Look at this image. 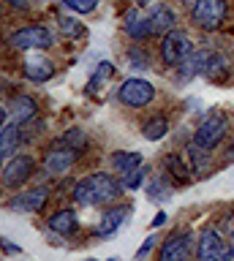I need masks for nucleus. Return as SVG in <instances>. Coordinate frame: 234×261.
Wrapping results in <instances>:
<instances>
[{
  "label": "nucleus",
  "mask_w": 234,
  "mask_h": 261,
  "mask_svg": "<svg viewBox=\"0 0 234 261\" xmlns=\"http://www.w3.org/2000/svg\"><path fill=\"white\" fill-rule=\"evenodd\" d=\"M123 193V182H117L107 171H95V174L85 177L82 182L74 188V199L85 207H103V204L117 201V196Z\"/></svg>",
  "instance_id": "f257e3e1"
},
{
  "label": "nucleus",
  "mask_w": 234,
  "mask_h": 261,
  "mask_svg": "<svg viewBox=\"0 0 234 261\" xmlns=\"http://www.w3.org/2000/svg\"><path fill=\"white\" fill-rule=\"evenodd\" d=\"M226 134H229V117L215 109V112H210L207 117L199 122L196 130H193V144L210 152V150H215V147L223 142Z\"/></svg>",
  "instance_id": "f03ea898"
},
{
  "label": "nucleus",
  "mask_w": 234,
  "mask_h": 261,
  "mask_svg": "<svg viewBox=\"0 0 234 261\" xmlns=\"http://www.w3.org/2000/svg\"><path fill=\"white\" fill-rule=\"evenodd\" d=\"M226 14H229V8H226V0H196L193 3V24L207 33L218 30L226 19Z\"/></svg>",
  "instance_id": "7ed1b4c3"
},
{
  "label": "nucleus",
  "mask_w": 234,
  "mask_h": 261,
  "mask_svg": "<svg viewBox=\"0 0 234 261\" xmlns=\"http://www.w3.org/2000/svg\"><path fill=\"white\" fill-rule=\"evenodd\" d=\"M196 261H234L231 245L223 240L215 228H204L199 237V248H196Z\"/></svg>",
  "instance_id": "20e7f679"
},
{
  "label": "nucleus",
  "mask_w": 234,
  "mask_h": 261,
  "mask_svg": "<svg viewBox=\"0 0 234 261\" xmlns=\"http://www.w3.org/2000/svg\"><path fill=\"white\" fill-rule=\"evenodd\" d=\"M191 52H193V44L183 30L166 33L164 41H161V60H164L166 65H180Z\"/></svg>",
  "instance_id": "39448f33"
},
{
  "label": "nucleus",
  "mask_w": 234,
  "mask_h": 261,
  "mask_svg": "<svg viewBox=\"0 0 234 261\" xmlns=\"http://www.w3.org/2000/svg\"><path fill=\"white\" fill-rule=\"evenodd\" d=\"M117 98L125 106L139 109V106H147L152 98H155V87H152L147 79H125L123 87H120V93H117Z\"/></svg>",
  "instance_id": "423d86ee"
},
{
  "label": "nucleus",
  "mask_w": 234,
  "mask_h": 261,
  "mask_svg": "<svg viewBox=\"0 0 234 261\" xmlns=\"http://www.w3.org/2000/svg\"><path fill=\"white\" fill-rule=\"evenodd\" d=\"M11 44L17 49H49L52 46V33L41 24H30L11 33Z\"/></svg>",
  "instance_id": "0eeeda50"
},
{
  "label": "nucleus",
  "mask_w": 234,
  "mask_h": 261,
  "mask_svg": "<svg viewBox=\"0 0 234 261\" xmlns=\"http://www.w3.org/2000/svg\"><path fill=\"white\" fill-rule=\"evenodd\" d=\"M33 169H36V163L30 155H14V158L9 161V166L3 169V182L6 188H19V185H25L30 174H33Z\"/></svg>",
  "instance_id": "6e6552de"
},
{
  "label": "nucleus",
  "mask_w": 234,
  "mask_h": 261,
  "mask_svg": "<svg viewBox=\"0 0 234 261\" xmlns=\"http://www.w3.org/2000/svg\"><path fill=\"white\" fill-rule=\"evenodd\" d=\"M191 253V231H174L161 245L158 261H185Z\"/></svg>",
  "instance_id": "1a4fd4ad"
},
{
  "label": "nucleus",
  "mask_w": 234,
  "mask_h": 261,
  "mask_svg": "<svg viewBox=\"0 0 234 261\" xmlns=\"http://www.w3.org/2000/svg\"><path fill=\"white\" fill-rule=\"evenodd\" d=\"M128 215H131V204H120V207L107 210V212L101 215V220L95 223L93 234H95V237H112L120 226L125 223V218H128Z\"/></svg>",
  "instance_id": "9d476101"
},
{
  "label": "nucleus",
  "mask_w": 234,
  "mask_h": 261,
  "mask_svg": "<svg viewBox=\"0 0 234 261\" xmlns=\"http://www.w3.org/2000/svg\"><path fill=\"white\" fill-rule=\"evenodd\" d=\"M74 161H76V152L60 142L58 147H55V150L46 152L44 169H46V174H66V171L74 166Z\"/></svg>",
  "instance_id": "9b49d317"
},
{
  "label": "nucleus",
  "mask_w": 234,
  "mask_h": 261,
  "mask_svg": "<svg viewBox=\"0 0 234 261\" xmlns=\"http://www.w3.org/2000/svg\"><path fill=\"white\" fill-rule=\"evenodd\" d=\"M46 199H49V191L46 188H33V191H25L19 196H14L9 201L11 210H22V212H41Z\"/></svg>",
  "instance_id": "f8f14e48"
},
{
  "label": "nucleus",
  "mask_w": 234,
  "mask_h": 261,
  "mask_svg": "<svg viewBox=\"0 0 234 261\" xmlns=\"http://www.w3.org/2000/svg\"><path fill=\"white\" fill-rule=\"evenodd\" d=\"M147 19H150L152 33H172L174 24H177V16H174V11H172V8H169L166 3L152 6V11H150Z\"/></svg>",
  "instance_id": "ddd939ff"
},
{
  "label": "nucleus",
  "mask_w": 234,
  "mask_h": 261,
  "mask_svg": "<svg viewBox=\"0 0 234 261\" xmlns=\"http://www.w3.org/2000/svg\"><path fill=\"white\" fill-rule=\"evenodd\" d=\"M49 228H52V231H58V234H63V237L74 234L76 228H79L76 212H74V210H60V212H55V215L49 218Z\"/></svg>",
  "instance_id": "4468645a"
},
{
  "label": "nucleus",
  "mask_w": 234,
  "mask_h": 261,
  "mask_svg": "<svg viewBox=\"0 0 234 261\" xmlns=\"http://www.w3.org/2000/svg\"><path fill=\"white\" fill-rule=\"evenodd\" d=\"M125 33L131 38H147V36H152V28H150V19L147 16H142L139 11H128L125 14Z\"/></svg>",
  "instance_id": "2eb2a0df"
},
{
  "label": "nucleus",
  "mask_w": 234,
  "mask_h": 261,
  "mask_svg": "<svg viewBox=\"0 0 234 261\" xmlns=\"http://www.w3.org/2000/svg\"><path fill=\"white\" fill-rule=\"evenodd\" d=\"M25 73L33 82H46V79H52V73H55V65L46 60V57H28V63H25Z\"/></svg>",
  "instance_id": "dca6fc26"
},
{
  "label": "nucleus",
  "mask_w": 234,
  "mask_h": 261,
  "mask_svg": "<svg viewBox=\"0 0 234 261\" xmlns=\"http://www.w3.org/2000/svg\"><path fill=\"white\" fill-rule=\"evenodd\" d=\"M36 114H38V106H36V101L33 98H28V95H22V98H17L14 101V106H11V117H14V122H30V120H36Z\"/></svg>",
  "instance_id": "f3484780"
},
{
  "label": "nucleus",
  "mask_w": 234,
  "mask_h": 261,
  "mask_svg": "<svg viewBox=\"0 0 234 261\" xmlns=\"http://www.w3.org/2000/svg\"><path fill=\"white\" fill-rule=\"evenodd\" d=\"M166 171L174 177L177 185H188L191 182V174H193V171L188 169V163L183 161V155H177V152H172L166 158Z\"/></svg>",
  "instance_id": "a211bd4d"
},
{
  "label": "nucleus",
  "mask_w": 234,
  "mask_h": 261,
  "mask_svg": "<svg viewBox=\"0 0 234 261\" xmlns=\"http://www.w3.org/2000/svg\"><path fill=\"white\" fill-rule=\"evenodd\" d=\"M204 76L210 82H226L229 79V60L223 55H210V60L204 65Z\"/></svg>",
  "instance_id": "6ab92c4d"
},
{
  "label": "nucleus",
  "mask_w": 234,
  "mask_h": 261,
  "mask_svg": "<svg viewBox=\"0 0 234 261\" xmlns=\"http://www.w3.org/2000/svg\"><path fill=\"white\" fill-rule=\"evenodd\" d=\"M207 60H210L207 52H191V55L183 60V65H180V76H183V79H191V76H196V73H204Z\"/></svg>",
  "instance_id": "aec40b11"
},
{
  "label": "nucleus",
  "mask_w": 234,
  "mask_h": 261,
  "mask_svg": "<svg viewBox=\"0 0 234 261\" xmlns=\"http://www.w3.org/2000/svg\"><path fill=\"white\" fill-rule=\"evenodd\" d=\"M19 144V125L14 122V125H9L6 130H0V169H3V158L9 152H14V147ZM3 174V171H0Z\"/></svg>",
  "instance_id": "412c9836"
},
{
  "label": "nucleus",
  "mask_w": 234,
  "mask_h": 261,
  "mask_svg": "<svg viewBox=\"0 0 234 261\" xmlns=\"http://www.w3.org/2000/svg\"><path fill=\"white\" fill-rule=\"evenodd\" d=\"M112 166L117 169V174H128L131 169L142 166V152H115L112 155Z\"/></svg>",
  "instance_id": "4be33fe9"
},
{
  "label": "nucleus",
  "mask_w": 234,
  "mask_h": 261,
  "mask_svg": "<svg viewBox=\"0 0 234 261\" xmlns=\"http://www.w3.org/2000/svg\"><path fill=\"white\" fill-rule=\"evenodd\" d=\"M142 134L147 142H158V139H164L169 134V120L166 117H152L144 122V128H142Z\"/></svg>",
  "instance_id": "5701e85b"
},
{
  "label": "nucleus",
  "mask_w": 234,
  "mask_h": 261,
  "mask_svg": "<svg viewBox=\"0 0 234 261\" xmlns=\"http://www.w3.org/2000/svg\"><path fill=\"white\" fill-rule=\"evenodd\" d=\"M66 147H71L76 155H82L85 150H87V136H85V130H79V128H71V130H66L63 134V139H60Z\"/></svg>",
  "instance_id": "b1692460"
},
{
  "label": "nucleus",
  "mask_w": 234,
  "mask_h": 261,
  "mask_svg": "<svg viewBox=\"0 0 234 261\" xmlns=\"http://www.w3.org/2000/svg\"><path fill=\"white\" fill-rule=\"evenodd\" d=\"M147 193H150L152 201H166V199H172V185H169L166 177H155V179L150 182Z\"/></svg>",
  "instance_id": "393cba45"
},
{
  "label": "nucleus",
  "mask_w": 234,
  "mask_h": 261,
  "mask_svg": "<svg viewBox=\"0 0 234 261\" xmlns=\"http://www.w3.org/2000/svg\"><path fill=\"white\" fill-rule=\"evenodd\" d=\"M191 163H193V174L196 177H207L210 169H207V150H201V147L191 144Z\"/></svg>",
  "instance_id": "a878e982"
},
{
  "label": "nucleus",
  "mask_w": 234,
  "mask_h": 261,
  "mask_svg": "<svg viewBox=\"0 0 234 261\" xmlns=\"http://www.w3.org/2000/svg\"><path fill=\"white\" fill-rule=\"evenodd\" d=\"M60 30H63V36H68V38L85 36V24L79 19H74V16H63V19H60Z\"/></svg>",
  "instance_id": "bb28decb"
},
{
  "label": "nucleus",
  "mask_w": 234,
  "mask_h": 261,
  "mask_svg": "<svg viewBox=\"0 0 234 261\" xmlns=\"http://www.w3.org/2000/svg\"><path fill=\"white\" fill-rule=\"evenodd\" d=\"M128 63H131V68H150V60H147V52L139 46H131L128 49Z\"/></svg>",
  "instance_id": "cd10ccee"
},
{
  "label": "nucleus",
  "mask_w": 234,
  "mask_h": 261,
  "mask_svg": "<svg viewBox=\"0 0 234 261\" xmlns=\"http://www.w3.org/2000/svg\"><path fill=\"white\" fill-rule=\"evenodd\" d=\"M144 174H147V171H144L142 166H139V169H131L128 174H123V188H131V191H136L139 185H144Z\"/></svg>",
  "instance_id": "c85d7f7f"
},
{
  "label": "nucleus",
  "mask_w": 234,
  "mask_h": 261,
  "mask_svg": "<svg viewBox=\"0 0 234 261\" xmlns=\"http://www.w3.org/2000/svg\"><path fill=\"white\" fill-rule=\"evenodd\" d=\"M63 3H66L68 8H74L76 14H90L98 0H63Z\"/></svg>",
  "instance_id": "c756f323"
},
{
  "label": "nucleus",
  "mask_w": 234,
  "mask_h": 261,
  "mask_svg": "<svg viewBox=\"0 0 234 261\" xmlns=\"http://www.w3.org/2000/svg\"><path fill=\"white\" fill-rule=\"evenodd\" d=\"M152 245H155V237H147V242H144L142 248H139V253H136V258H144V256H147V253L152 250Z\"/></svg>",
  "instance_id": "7c9ffc66"
},
{
  "label": "nucleus",
  "mask_w": 234,
  "mask_h": 261,
  "mask_svg": "<svg viewBox=\"0 0 234 261\" xmlns=\"http://www.w3.org/2000/svg\"><path fill=\"white\" fill-rule=\"evenodd\" d=\"M161 223H166V215H164V212H158L155 220H152V226H161Z\"/></svg>",
  "instance_id": "2f4dec72"
},
{
  "label": "nucleus",
  "mask_w": 234,
  "mask_h": 261,
  "mask_svg": "<svg viewBox=\"0 0 234 261\" xmlns=\"http://www.w3.org/2000/svg\"><path fill=\"white\" fill-rule=\"evenodd\" d=\"M11 6H17V8H28V0H9Z\"/></svg>",
  "instance_id": "473e14b6"
},
{
  "label": "nucleus",
  "mask_w": 234,
  "mask_h": 261,
  "mask_svg": "<svg viewBox=\"0 0 234 261\" xmlns=\"http://www.w3.org/2000/svg\"><path fill=\"white\" fill-rule=\"evenodd\" d=\"M3 122H6V109L0 106V125H3Z\"/></svg>",
  "instance_id": "72a5a7b5"
},
{
  "label": "nucleus",
  "mask_w": 234,
  "mask_h": 261,
  "mask_svg": "<svg viewBox=\"0 0 234 261\" xmlns=\"http://www.w3.org/2000/svg\"><path fill=\"white\" fill-rule=\"evenodd\" d=\"M231 161H234V147H231Z\"/></svg>",
  "instance_id": "f704fd0d"
},
{
  "label": "nucleus",
  "mask_w": 234,
  "mask_h": 261,
  "mask_svg": "<svg viewBox=\"0 0 234 261\" xmlns=\"http://www.w3.org/2000/svg\"><path fill=\"white\" fill-rule=\"evenodd\" d=\"M109 261H120V258H109Z\"/></svg>",
  "instance_id": "c9c22d12"
},
{
  "label": "nucleus",
  "mask_w": 234,
  "mask_h": 261,
  "mask_svg": "<svg viewBox=\"0 0 234 261\" xmlns=\"http://www.w3.org/2000/svg\"><path fill=\"white\" fill-rule=\"evenodd\" d=\"M139 3H147V0H139Z\"/></svg>",
  "instance_id": "e433bc0d"
},
{
  "label": "nucleus",
  "mask_w": 234,
  "mask_h": 261,
  "mask_svg": "<svg viewBox=\"0 0 234 261\" xmlns=\"http://www.w3.org/2000/svg\"><path fill=\"white\" fill-rule=\"evenodd\" d=\"M87 261H95V258H87Z\"/></svg>",
  "instance_id": "4c0bfd02"
},
{
  "label": "nucleus",
  "mask_w": 234,
  "mask_h": 261,
  "mask_svg": "<svg viewBox=\"0 0 234 261\" xmlns=\"http://www.w3.org/2000/svg\"><path fill=\"white\" fill-rule=\"evenodd\" d=\"M231 253H234V248H231Z\"/></svg>",
  "instance_id": "58836bf2"
}]
</instances>
